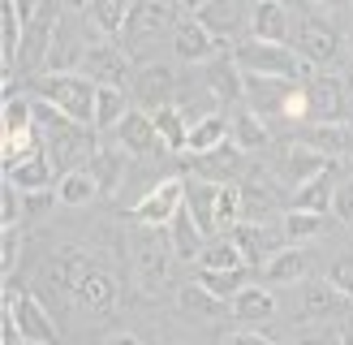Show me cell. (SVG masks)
Wrapping results in <instances>:
<instances>
[{"label":"cell","instance_id":"7c38bea8","mask_svg":"<svg viewBox=\"0 0 353 345\" xmlns=\"http://www.w3.org/2000/svg\"><path fill=\"white\" fill-rule=\"evenodd\" d=\"M112 143L125 151V155H134V160H147V155L168 151V143L160 138V130H155V117L143 112V108H134V112L112 130Z\"/></svg>","mask_w":353,"mask_h":345},{"label":"cell","instance_id":"d4e9b609","mask_svg":"<svg viewBox=\"0 0 353 345\" xmlns=\"http://www.w3.org/2000/svg\"><path fill=\"white\" fill-rule=\"evenodd\" d=\"M306 272H310V259L302 246H285L268 268H263V281L268 285H306Z\"/></svg>","mask_w":353,"mask_h":345},{"label":"cell","instance_id":"7a4b0ae2","mask_svg":"<svg viewBox=\"0 0 353 345\" xmlns=\"http://www.w3.org/2000/svg\"><path fill=\"white\" fill-rule=\"evenodd\" d=\"M95 91H99V82H91L86 74H39L30 82V95L34 99H43L52 103L57 112H65L69 121H78V126H95Z\"/></svg>","mask_w":353,"mask_h":345},{"label":"cell","instance_id":"1f68e13d","mask_svg":"<svg viewBox=\"0 0 353 345\" xmlns=\"http://www.w3.org/2000/svg\"><path fill=\"white\" fill-rule=\"evenodd\" d=\"M176 306H181L190 319H203V324H211V319L228 315V302H224V298H216L211 289H203L199 281H194V285H185L181 293H176Z\"/></svg>","mask_w":353,"mask_h":345},{"label":"cell","instance_id":"f6af8a7d","mask_svg":"<svg viewBox=\"0 0 353 345\" xmlns=\"http://www.w3.org/2000/svg\"><path fill=\"white\" fill-rule=\"evenodd\" d=\"M17 255H22V229H5L0 233V268H5V276H13Z\"/></svg>","mask_w":353,"mask_h":345},{"label":"cell","instance_id":"9c48e42d","mask_svg":"<svg viewBox=\"0 0 353 345\" xmlns=\"http://www.w3.org/2000/svg\"><path fill=\"white\" fill-rule=\"evenodd\" d=\"M293 43H297V57L306 65H332L341 57V30L319 13H302L293 22Z\"/></svg>","mask_w":353,"mask_h":345},{"label":"cell","instance_id":"7bdbcfd3","mask_svg":"<svg viewBox=\"0 0 353 345\" xmlns=\"http://www.w3.org/2000/svg\"><path fill=\"white\" fill-rule=\"evenodd\" d=\"M22 207H26V195H22L13 181H5V186H0V224H5V229H17Z\"/></svg>","mask_w":353,"mask_h":345},{"label":"cell","instance_id":"52a82bcc","mask_svg":"<svg viewBox=\"0 0 353 345\" xmlns=\"http://www.w3.org/2000/svg\"><path fill=\"white\" fill-rule=\"evenodd\" d=\"M61 0H48L26 22V34H22V48H17V69L22 74H34L39 78V69L48 74V57H52V43H57V30H61Z\"/></svg>","mask_w":353,"mask_h":345},{"label":"cell","instance_id":"f907efd6","mask_svg":"<svg viewBox=\"0 0 353 345\" xmlns=\"http://www.w3.org/2000/svg\"><path fill=\"white\" fill-rule=\"evenodd\" d=\"M13 5H17V9H22V17H26V22H30V17H34V13H39V9L48 5V0H13Z\"/></svg>","mask_w":353,"mask_h":345},{"label":"cell","instance_id":"5bb4252c","mask_svg":"<svg viewBox=\"0 0 353 345\" xmlns=\"http://www.w3.org/2000/svg\"><path fill=\"white\" fill-rule=\"evenodd\" d=\"M130 86H134V103L143 112H160L176 99V74L168 65H138Z\"/></svg>","mask_w":353,"mask_h":345},{"label":"cell","instance_id":"f35d334b","mask_svg":"<svg viewBox=\"0 0 353 345\" xmlns=\"http://www.w3.org/2000/svg\"><path fill=\"white\" fill-rule=\"evenodd\" d=\"M199 285H203V289H211L216 298L233 302L237 293L250 285V268H237V272H207V268H199Z\"/></svg>","mask_w":353,"mask_h":345},{"label":"cell","instance_id":"ac0fdd59","mask_svg":"<svg viewBox=\"0 0 353 345\" xmlns=\"http://www.w3.org/2000/svg\"><path fill=\"white\" fill-rule=\"evenodd\" d=\"M345 310H349V298L332 281H306L302 285V315L306 319L327 324V319H341Z\"/></svg>","mask_w":353,"mask_h":345},{"label":"cell","instance_id":"7dc6e473","mask_svg":"<svg viewBox=\"0 0 353 345\" xmlns=\"http://www.w3.org/2000/svg\"><path fill=\"white\" fill-rule=\"evenodd\" d=\"M293 345H341V333H327V328H319V333H306V337H297Z\"/></svg>","mask_w":353,"mask_h":345},{"label":"cell","instance_id":"836d02e7","mask_svg":"<svg viewBox=\"0 0 353 345\" xmlns=\"http://www.w3.org/2000/svg\"><path fill=\"white\" fill-rule=\"evenodd\" d=\"M224 143H228V121L220 112H211V117H203V121H194V126H190V147H185V155L220 151Z\"/></svg>","mask_w":353,"mask_h":345},{"label":"cell","instance_id":"816d5d0a","mask_svg":"<svg viewBox=\"0 0 353 345\" xmlns=\"http://www.w3.org/2000/svg\"><path fill=\"white\" fill-rule=\"evenodd\" d=\"M103 345H143V341H138L134 333H112V337L103 341Z\"/></svg>","mask_w":353,"mask_h":345},{"label":"cell","instance_id":"2e32d148","mask_svg":"<svg viewBox=\"0 0 353 345\" xmlns=\"http://www.w3.org/2000/svg\"><path fill=\"white\" fill-rule=\"evenodd\" d=\"M250 39H263V43H289L293 39V13L285 0H254Z\"/></svg>","mask_w":353,"mask_h":345},{"label":"cell","instance_id":"11a10c76","mask_svg":"<svg viewBox=\"0 0 353 345\" xmlns=\"http://www.w3.org/2000/svg\"><path fill=\"white\" fill-rule=\"evenodd\" d=\"M341 345H353V328H341Z\"/></svg>","mask_w":353,"mask_h":345},{"label":"cell","instance_id":"e575fe53","mask_svg":"<svg viewBox=\"0 0 353 345\" xmlns=\"http://www.w3.org/2000/svg\"><path fill=\"white\" fill-rule=\"evenodd\" d=\"M199 268H207V272H237V268H250V264L241 259L233 237H211L203 246V255H199Z\"/></svg>","mask_w":353,"mask_h":345},{"label":"cell","instance_id":"7402d4cb","mask_svg":"<svg viewBox=\"0 0 353 345\" xmlns=\"http://www.w3.org/2000/svg\"><path fill=\"white\" fill-rule=\"evenodd\" d=\"M228 138H233L237 151H263L272 143V130H268V121H263L259 112L237 108L233 117H228Z\"/></svg>","mask_w":353,"mask_h":345},{"label":"cell","instance_id":"8992f818","mask_svg":"<svg viewBox=\"0 0 353 345\" xmlns=\"http://www.w3.org/2000/svg\"><path fill=\"white\" fill-rule=\"evenodd\" d=\"M5 324H13V333L22 345H61L57 319H52V310L34 298V293H9L5 298Z\"/></svg>","mask_w":353,"mask_h":345},{"label":"cell","instance_id":"d6a6232c","mask_svg":"<svg viewBox=\"0 0 353 345\" xmlns=\"http://www.w3.org/2000/svg\"><path fill=\"white\" fill-rule=\"evenodd\" d=\"M216 195H220L216 181H190V195H185L190 216L207 237H216Z\"/></svg>","mask_w":353,"mask_h":345},{"label":"cell","instance_id":"e0dca14e","mask_svg":"<svg viewBox=\"0 0 353 345\" xmlns=\"http://www.w3.org/2000/svg\"><path fill=\"white\" fill-rule=\"evenodd\" d=\"M199 22L228 48V39H237V34L250 26V9H245V0H211L199 13Z\"/></svg>","mask_w":353,"mask_h":345},{"label":"cell","instance_id":"ab89813d","mask_svg":"<svg viewBox=\"0 0 353 345\" xmlns=\"http://www.w3.org/2000/svg\"><path fill=\"white\" fill-rule=\"evenodd\" d=\"M0 121H5V138L9 134H30L34 130V99L30 95H5Z\"/></svg>","mask_w":353,"mask_h":345},{"label":"cell","instance_id":"4dcf8cb0","mask_svg":"<svg viewBox=\"0 0 353 345\" xmlns=\"http://www.w3.org/2000/svg\"><path fill=\"white\" fill-rule=\"evenodd\" d=\"M130 112H134V103H130V95L121 91V86H99L95 91V130L112 134Z\"/></svg>","mask_w":353,"mask_h":345},{"label":"cell","instance_id":"db71d44e","mask_svg":"<svg viewBox=\"0 0 353 345\" xmlns=\"http://www.w3.org/2000/svg\"><path fill=\"white\" fill-rule=\"evenodd\" d=\"M314 5H319V9H341L345 0H314Z\"/></svg>","mask_w":353,"mask_h":345},{"label":"cell","instance_id":"c3c4849f","mask_svg":"<svg viewBox=\"0 0 353 345\" xmlns=\"http://www.w3.org/2000/svg\"><path fill=\"white\" fill-rule=\"evenodd\" d=\"M224 345H272V341L263 337V333H250V328H241V333H233Z\"/></svg>","mask_w":353,"mask_h":345},{"label":"cell","instance_id":"ffe728a7","mask_svg":"<svg viewBox=\"0 0 353 345\" xmlns=\"http://www.w3.org/2000/svg\"><path fill=\"white\" fill-rule=\"evenodd\" d=\"M52 172H57V164L48 160V151L39 147L34 155H26V160H17L5 168V181H13L22 195H43V190H52Z\"/></svg>","mask_w":353,"mask_h":345},{"label":"cell","instance_id":"ee69618b","mask_svg":"<svg viewBox=\"0 0 353 345\" xmlns=\"http://www.w3.org/2000/svg\"><path fill=\"white\" fill-rule=\"evenodd\" d=\"M327 281H332V285H336V289L345 293V298L353 302V250L336 255V259L327 264Z\"/></svg>","mask_w":353,"mask_h":345},{"label":"cell","instance_id":"74e56055","mask_svg":"<svg viewBox=\"0 0 353 345\" xmlns=\"http://www.w3.org/2000/svg\"><path fill=\"white\" fill-rule=\"evenodd\" d=\"M241 224V186L237 181H224L220 195H216V237L233 233Z\"/></svg>","mask_w":353,"mask_h":345},{"label":"cell","instance_id":"484cf974","mask_svg":"<svg viewBox=\"0 0 353 345\" xmlns=\"http://www.w3.org/2000/svg\"><path fill=\"white\" fill-rule=\"evenodd\" d=\"M99 195H103V190H99L91 168H74V172H65V177H57V203L61 207H86V203H95Z\"/></svg>","mask_w":353,"mask_h":345},{"label":"cell","instance_id":"4fadbf2b","mask_svg":"<svg viewBox=\"0 0 353 345\" xmlns=\"http://www.w3.org/2000/svg\"><path fill=\"white\" fill-rule=\"evenodd\" d=\"M220 52H228V48L199 22V17H181V22H176V30H172V57L176 61L207 65V61H216Z\"/></svg>","mask_w":353,"mask_h":345},{"label":"cell","instance_id":"681fc988","mask_svg":"<svg viewBox=\"0 0 353 345\" xmlns=\"http://www.w3.org/2000/svg\"><path fill=\"white\" fill-rule=\"evenodd\" d=\"M207 5H211V0H176V9H181L185 17H199V13H203Z\"/></svg>","mask_w":353,"mask_h":345},{"label":"cell","instance_id":"f5cc1de1","mask_svg":"<svg viewBox=\"0 0 353 345\" xmlns=\"http://www.w3.org/2000/svg\"><path fill=\"white\" fill-rule=\"evenodd\" d=\"M86 5H95V0H61V9H65V13H82Z\"/></svg>","mask_w":353,"mask_h":345},{"label":"cell","instance_id":"9a60e30c","mask_svg":"<svg viewBox=\"0 0 353 345\" xmlns=\"http://www.w3.org/2000/svg\"><path fill=\"white\" fill-rule=\"evenodd\" d=\"M224 237H233L237 241V250H241V259L250 268H268L272 259L285 250V233H276V229H268V224H250V220H241L233 233H224Z\"/></svg>","mask_w":353,"mask_h":345},{"label":"cell","instance_id":"cb8c5ba5","mask_svg":"<svg viewBox=\"0 0 353 345\" xmlns=\"http://www.w3.org/2000/svg\"><path fill=\"white\" fill-rule=\"evenodd\" d=\"M237 164H241V151H237V147H228V143H224L220 151H207V155H190V168L199 172V181H216V186L233 181Z\"/></svg>","mask_w":353,"mask_h":345},{"label":"cell","instance_id":"9f6ffc18","mask_svg":"<svg viewBox=\"0 0 353 345\" xmlns=\"http://www.w3.org/2000/svg\"><path fill=\"white\" fill-rule=\"evenodd\" d=\"M345 43H349V57H353V26L345 30Z\"/></svg>","mask_w":353,"mask_h":345},{"label":"cell","instance_id":"bcb514c9","mask_svg":"<svg viewBox=\"0 0 353 345\" xmlns=\"http://www.w3.org/2000/svg\"><path fill=\"white\" fill-rule=\"evenodd\" d=\"M332 212H336V220H341V224H353V177H345V181L336 186Z\"/></svg>","mask_w":353,"mask_h":345},{"label":"cell","instance_id":"8fae6325","mask_svg":"<svg viewBox=\"0 0 353 345\" xmlns=\"http://www.w3.org/2000/svg\"><path fill=\"white\" fill-rule=\"evenodd\" d=\"M134 57L121 43H112V39H103V43H91L86 48V57H82V69L78 74H86L91 82H99V86H125V82H134Z\"/></svg>","mask_w":353,"mask_h":345},{"label":"cell","instance_id":"d590c367","mask_svg":"<svg viewBox=\"0 0 353 345\" xmlns=\"http://www.w3.org/2000/svg\"><path fill=\"white\" fill-rule=\"evenodd\" d=\"M327 229V216H319V212H297V207H289L285 212V233L289 237V246H306V241H314Z\"/></svg>","mask_w":353,"mask_h":345},{"label":"cell","instance_id":"83f0119b","mask_svg":"<svg viewBox=\"0 0 353 345\" xmlns=\"http://www.w3.org/2000/svg\"><path fill=\"white\" fill-rule=\"evenodd\" d=\"M302 143L323 151L327 160H345V155L353 160V126H310Z\"/></svg>","mask_w":353,"mask_h":345},{"label":"cell","instance_id":"b9f144b4","mask_svg":"<svg viewBox=\"0 0 353 345\" xmlns=\"http://www.w3.org/2000/svg\"><path fill=\"white\" fill-rule=\"evenodd\" d=\"M268 212H272V190L245 181V186H241V220L263 224V216H268Z\"/></svg>","mask_w":353,"mask_h":345},{"label":"cell","instance_id":"5b68a950","mask_svg":"<svg viewBox=\"0 0 353 345\" xmlns=\"http://www.w3.org/2000/svg\"><path fill=\"white\" fill-rule=\"evenodd\" d=\"M125 241H130V272L138 276V285H143V289H160L168 281L172 259H176L168 233L151 229V224H138Z\"/></svg>","mask_w":353,"mask_h":345},{"label":"cell","instance_id":"3957f363","mask_svg":"<svg viewBox=\"0 0 353 345\" xmlns=\"http://www.w3.org/2000/svg\"><path fill=\"white\" fill-rule=\"evenodd\" d=\"M176 0H134L130 5V17H125V30H121V48L130 52V57H147V52L168 39L172 43V30H176Z\"/></svg>","mask_w":353,"mask_h":345},{"label":"cell","instance_id":"8d00e7d4","mask_svg":"<svg viewBox=\"0 0 353 345\" xmlns=\"http://www.w3.org/2000/svg\"><path fill=\"white\" fill-rule=\"evenodd\" d=\"M151 117H155V130H160V138L168 143V151H185L190 147V121H185V112L176 108V103H168V108L151 112Z\"/></svg>","mask_w":353,"mask_h":345},{"label":"cell","instance_id":"f1b7e54d","mask_svg":"<svg viewBox=\"0 0 353 345\" xmlns=\"http://www.w3.org/2000/svg\"><path fill=\"white\" fill-rule=\"evenodd\" d=\"M86 168L95 172V181H99L103 195H112V190H121V177H125V151H121L117 143H99Z\"/></svg>","mask_w":353,"mask_h":345},{"label":"cell","instance_id":"60d3db41","mask_svg":"<svg viewBox=\"0 0 353 345\" xmlns=\"http://www.w3.org/2000/svg\"><path fill=\"white\" fill-rule=\"evenodd\" d=\"M130 5H134V0H95V5H91L95 26L121 39V30H125V17H130Z\"/></svg>","mask_w":353,"mask_h":345},{"label":"cell","instance_id":"30bf717a","mask_svg":"<svg viewBox=\"0 0 353 345\" xmlns=\"http://www.w3.org/2000/svg\"><path fill=\"white\" fill-rule=\"evenodd\" d=\"M306 91V121L314 126H341V117L349 108V91L336 74H310L302 82Z\"/></svg>","mask_w":353,"mask_h":345},{"label":"cell","instance_id":"4316f807","mask_svg":"<svg viewBox=\"0 0 353 345\" xmlns=\"http://www.w3.org/2000/svg\"><path fill=\"white\" fill-rule=\"evenodd\" d=\"M168 241H172V255H176V259H194V264H199V255H203V246H207V233L194 224L190 207H181V212H176V220L168 224Z\"/></svg>","mask_w":353,"mask_h":345},{"label":"cell","instance_id":"277c9868","mask_svg":"<svg viewBox=\"0 0 353 345\" xmlns=\"http://www.w3.org/2000/svg\"><path fill=\"white\" fill-rule=\"evenodd\" d=\"M233 61H237L241 74H268V78H289V82L310 78V65L297 57V48H289V43L241 39V43H233Z\"/></svg>","mask_w":353,"mask_h":345},{"label":"cell","instance_id":"ba28073f","mask_svg":"<svg viewBox=\"0 0 353 345\" xmlns=\"http://www.w3.org/2000/svg\"><path fill=\"white\" fill-rule=\"evenodd\" d=\"M185 195H190V181L181 177V172H168V177H160L143 199L130 207V216L138 224H151V229H168V224L176 220V212L185 207Z\"/></svg>","mask_w":353,"mask_h":345},{"label":"cell","instance_id":"6da1fadb","mask_svg":"<svg viewBox=\"0 0 353 345\" xmlns=\"http://www.w3.org/2000/svg\"><path fill=\"white\" fill-rule=\"evenodd\" d=\"M48 276L82 310H91V315H108V310L117 306V276L103 264H95L86 250H78V246H65V250L52 255L48 259Z\"/></svg>","mask_w":353,"mask_h":345},{"label":"cell","instance_id":"f546056e","mask_svg":"<svg viewBox=\"0 0 353 345\" xmlns=\"http://www.w3.org/2000/svg\"><path fill=\"white\" fill-rule=\"evenodd\" d=\"M336 160H327L323 151H314V147H306V143H297V147H289V155H285V177L293 181V190L302 186V181H310V177H319V172H327Z\"/></svg>","mask_w":353,"mask_h":345},{"label":"cell","instance_id":"603a6c76","mask_svg":"<svg viewBox=\"0 0 353 345\" xmlns=\"http://www.w3.org/2000/svg\"><path fill=\"white\" fill-rule=\"evenodd\" d=\"M228 315L241 319V324H268V319H276V298H272V289L245 285L237 298L228 302Z\"/></svg>","mask_w":353,"mask_h":345},{"label":"cell","instance_id":"d6986e66","mask_svg":"<svg viewBox=\"0 0 353 345\" xmlns=\"http://www.w3.org/2000/svg\"><path fill=\"white\" fill-rule=\"evenodd\" d=\"M203 78H207V91L216 103H241V69L233 61V48L220 52L216 61H207Z\"/></svg>","mask_w":353,"mask_h":345},{"label":"cell","instance_id":"44dd1931","mask_svg":"<svg viewBox=\"0 0 353 345\" xmlns=\"http://www.w3.org/2000/svg\"><path fill=\"white\" fill-rule=\"evenodd\" d=\"M336 164H332L327 172H319V177H310V181H302L293 190V203L289 207H297V212H319V216H327V207H332V199H336Z\"/></svg>","mask_w":353,"mask_h":345}]
</instances>
